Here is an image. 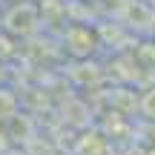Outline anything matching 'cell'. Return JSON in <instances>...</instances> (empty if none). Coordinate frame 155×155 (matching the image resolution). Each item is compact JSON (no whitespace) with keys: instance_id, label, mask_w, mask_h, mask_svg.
I'll return each instance as SVG.
<instances>
[]
</instances>
